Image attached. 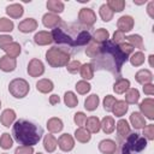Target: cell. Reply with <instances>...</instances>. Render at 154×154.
Wrapping results in <instances>:
<instances>
[{"label": "cell", "instance_id": "484cf974", "mask_svg": "<svg viewBox=\"0 0 154 154\" xmlns=\"http://www.w3.org/2000/svg\"><path fill=\"white\" fill-rule=\"evenodd\" d=\"M100 125H101V129L105 134H112L116 129V122L113 119V117H109V116H106L102 118V120L100 122Z\"/></svg>", "mask_w": 154, "mask_h": 154}, {"label": "cell", "instance_id": "d6a6232c", "mask_svg": "<svg viewBox=\"0 0 154 154\" xmlns=\"http://www.w3.org/2000/svg\"><path fill=\"white\" fill-rule=\"evenodd\" d=\"M99 103H100V99H99V96L96 95V94H91V95H89L85 100H84V108L87 109V111H95L96 108H97V106H99Z\"/></svg>", "mask_w": 154, "mask_h": 154}, {"label": "cell", "instance_id": "cb8c5ba5", "mask_svg": "<svg viewBox=\"0 0 154 154\" xmlns=\"http://www.w3.org/2000/svg\"><path fill=\"white\" fill-rule=\"evenodd\" d=\"M130 123L131 125L136 129V130H140V129H143L147 124H146V118L140 113V112H132L131 116H130Z\"/></svg>", "mask_w": 154, "mask_h": 154}, {"label": "cell", "instance_id": "681fc988", "mask_svg": "<svg viewBox=\"0 0 154 154\" xmlns=\"http://www.w3.org/2000/svg\"><path fill=\"white\" fill-rule=\"evenodd\" d=\"M85 120H87V116H85L83 112H77V113H75V116H73V122H75L76 125L82 126V125H84Z\"/></svg>", "mask_w": 154, "mask_h": 154}, {"label": "cell", "instance_id": "4dcf8cb0", "mask_svg": "<svg viewBox=\"0 0 154 154\" xmlns=\"http://www.w3.org/2000/svg\"><path fill=\"white\" fill-rule=\"evenodd\" d=\"M125 41L128 43H130L134 48H138V49H144V45H143V38L141 35L137 34H132L129 36H125Z\"/></svg>", "mask_w": 154, "mask_h": 154}, {"label": "cell", "instance_id": "30bf717a", "mask_svg": "<svg viewBox=\"0 0 154 154\" xmlns=\"http://www.w3.org/2000/svg\"><path fill=\"white\" fill-rule=\"evenodd\" d=\"M42 23H43V25H45L46 28H48V29H55V28H58V26L63 23V20H61V18H60L58 14L47 12V13H45L43 17H42Z\"/></svg>", "mask_w": 154, "mask_h": 154}, {"label": "cell", "instance_id": "f546056e", "mask_svg": "<svg viewBox=\"0 0 154 154\" xmlns=\"http://www.w3.org/2000/svg\"><path fill=\"white\" fill-rule=\"evenodd\" d=\"M75 138H76L78 142H81V143H87V142L90 141L91 135H90V132H89L85 128L79 126V128H77L76 131H75Z\"/></svg>", "mask_w": 154, "mask_h": 154}, {"label": "cell", "instance_id": "7c38bea8", "mask_svg": "<svg viewBox=\"0 0 154 154\" xmlns=\"http://www.w3.org/2000/svg\"><path fill=\"white\" fill-rule=\"evenodd\" d=\"M134 24H135V20L131 16H122L117 22V28L122 32H128L132 30Z\"/></svg>", "mask_w": 154, "mask_h": 154}, {"label": "cell", "instance_id": "4316f807", "mask_svg": "<svg viewBox=\"0 0 154 154\" xmlns=\"http://www.w3.org/2000/svg\"><path fill=\"white\" fill-rule=\"evenodd\" d=\"M57 147H58V140L52 134L46 135L43 138V148L46 149V152L53 153L57 149Z\"/></svg>", "mask_w": 154, "mask_h": 154}, {"label": "cell", "instance_id": "816d5d0a", "mask_svg": "<svg viewBox=\"0 0 154 154\" xmlns=\"http://www.w3.org/2000/svg\"><path fill=\"white\" fill-rule=\"evenodd\" d=\"M14 154H34V148L29 146H19L16 148Z\"/></svg>", "mask_w": 154, "mask_h": 154}, {"label": "cell", "instance_id": "7402d4cb", "mask_svg": "<svg viewBox=\"0 0 154 154\" xmlns=\"http://www.w3.org/2000/svg\"><path fill=\"white\" fill-rule=\"evenodd\" d=\"M6 13L13 18V19H17V18H20L24 13V8H23V5L20 4H11L6 7Z\"/></svg>", "mask_w": 154, "mask_h": 154}, {"label": "cell", "instance_id": "bcb514c9", "mask_svg": "<svg viewBox=\"0 0 154 154\" xmlns=\"http://www.w3.org/2000/svg\"><path fill=\"white\" fill-rule=\"evenodd\" d=\"M116 97L112 96V95H106L105 99H103V109L106 112H112V107L116 102Z\"/></svg>", "mask_w": 154, "mask_h": 154}, {"label": "cell", "instance_id": "d4e9b609", "mask_svg": "<svg viewBox=\"0 0 154 154\" xmlns=\"http://www.w3.org/2000/svg\"><path fill=\"white\" fill-rule=\"evenodd\" d=\"M54 88V84L51 79L48 78H42V79H38V82L36 83V89L37 91L42 93V94H48L53 90Z\"/></svg>", "mask_w": 154, "mask_h": 154}, {"label": "cell", "instance_id": "db71d44e", "mask_svg": "<svg viewBox=\"0 0 154 154\" xmlns=\"http://www.w3.org/2000/svg\"><path fill=\"white\" fill-rule=\"evenodd\" d=\"M143 93H144L146 95H149V96L154 95V85H153L152 83L144 84V85H143Z\"/></svg>", "mask_w": 154, "mask_h": 154}, {"label": "cell", "instance_id": "e0dca14e", "mask_svg": "<svg viewBox=\"0 0 154 154\" xmlns=\"http://www.w3.org/2000/svg\"><path fill=\"white\" fill-rule=\"evenodd\" d=\"M16 120V112L12 108L4 109L0 116V122L5 128H10Z\"/></svg>", "mask_w": 154, "mask_h": 154}, {"label": "cell", "instance_id": "1f68e13d", "mask_svg": "<svg viewBox=\"0 0 154 154\" xmlns=\"http://www.w3.org/2000/svg\"><path fill=\"white\" fill-rule=\"evenodd\" d=\"M46 6L51 11V13H55V14L61 13L64 11V8H65L64 2L60 1V0H48L47 4H46Z\"/></svg>", "mask_w": 154, "mask_h": 154}, {"label": "cell", "instance_id": "3957f363", "mask_svg": "<svg viewBox=\"0 0 154 154\" xmlns=\"http://www.w3.org/2000/svg\"><path fill=\"white\" fill-rule=\"evenodd\" d=\"M12 134L14 140L22 146L32 147L40 142L43 135V130L40 125L29 122L26 119L16 120L12 126Z\"/></svg>", "mask_w": 154, "mask_h": 154}, {"label": "cell", "instance_id": "603a6c76", "mask_svg": "<svg viewBox=\"0 0 154 154\" xmlns=\"http://www.w3.org/2000/svg\"><path fill=\"white\" fill-rule=\"evenodd\" d=\"M130 88V81L126 78H118L113 84V90L116 94H125Z\"/></svg>", "mask_w": 154, "mask_h": 154}, {"label": "cell", "instance_id": "9c48e42d", "mask_svg": "<svg viewBox=\"0 0 154 154\" xmlns=\"http://www.w3.org/2000/svg\"><path fill=\"white\" fill-rule=\"evenodd\" d=\"M140 113L150 120L154 119V100L152 97H146L140 103Z\"/></svg>", "mask_w": 154, "mask_h": 154}, {"label": "cell", "instance_id": "11a10c76", "mask_svg": "<svg viewBox=\"0 0 154 154\" xmlns=\"http://www.w3.org/2000/svg\"><path fill=\"white\" fill-rule=\"evenodd\" d=\"M147 12L150 18H154V1H149L147 6Z\"/></svg>", "mask_w": 154, "mask_h": 154}, {"label": "cell", "instance_id": "e575fe53", "mask_svg": "<svg viewBox=\"0 0 154 154\" xmlns=\"http://www.w3.org/2000/svg\"><path fill=\"white\" fill-rule=\"evenodd\" d=\"M4 51L6 52V55L16 59L20 54V45L18 42H11L10 45H7L4 48Z\"/></svg>", "mask_w": 154, "mask_h": 154}, {"label": "cell", "instance_id": "6f0895ef", "mask_svg": "<svg viewBox=\"0 0 154 154\" xmlns=\"http://www.w3.org/2000/svg\"><path fill=\"white\" fill-rule=\"evenodd\" d=\"M148 58H149V65H150V66H153V58H154V55H153V54H150Z\"/></svg>", "mask_w": 154, "mask_h": 154}, {"label": "cell", "instance_id": "83f0119b", "mask_svg": "<svg viewBox=\"0 0 154 154\" xmlns=\"http://www.w3.org/2000/svg\"><path fill=\"white\" fill-rule=\"evenodd\" d=\"M128 108L129 106L124 100H117L112 107V112L116 117H123L128 112Z\"/></svg>", "mask_w": 154, "mask_h": 154}, {"label": "cell", "instance_id": "6da1fadb", "mask_svg": "<svg viewBox=\"0 0 154 154\" xmlns=\"http://www.w3.org/2000/svg\"><path fill=\"white\" fill-rule=\"evenodd\" d=\"M51 34L53 42H55L58 47L63 48L66 52L67 49H70L69 53L79 52L81 47L89 45L93 40L89 28L82 25L78 22H63L58 28L53 29Z\"/></svg>", "mask_w": 154, "mask_h": 154}, {"label": "cell", "instance_id": "7a4b0ae2", "mask_svg": "<svg viewBox=\"0 0 154 154\" xmlns=\"http://www.w3.org/2000/svg\"><path fill=\"white\" fill-rule=\"evenodd\" d=\"M128 55H125L113 41L107 40L105 43L100 45L99 52L95 58L91 59V65L94 70H106L111 72L114 77L120 78L122 67L128 61Z\"/></svg>", "mask_w": 154, "mask_h": 154}, {"label": "cell", "instance_id": "4fadbf2b", "mask_svg": "<svg viewBox=\"0 0 154 154\" xmlns=\"http://www.w3.org/2000/svg\"><path fill=\"white\" fill-rule=\"evenodd\" d=\"M38 26V23L36 19L34 18H25L23 19L19 24H18V29L20 32H24V34H29V32H32L34 30H36Z\"/></svg>", "mask_w": 154, "mask_h": 154}, {"label": "cell", "instance_id": "f35d334b", "mask_svg": "<svg viewBox=\"0 0 154 154\" xmlns=\"http://www.w3.org/2000/svg\"><path fill=\"white\" fill-rule=\"evenodd\" d=\"M111 10L112 12H122L125 7V1L124 0H108L107 4H106Z\"/></svg>", "mask_w": 154, "mask_h": 154}, {"label": "cell", "instance_id": "f6af8a7d", "mask_svg": "<svg viewBox=\"0 0 154 154\" xmlns=\"http://www.w3.org/2000/svg\"><path fill=\"white\" fill-rule=\"evenodd\" d=\"M142 136L147 141H153L154 140V124H147L143 128V134Z\"/></svg>", "mask_w": 154, "mask_h": 154}, {"label": "cell", "instance_id": "8992f818", "mask_svg": "<svg viewBox=\"0 0 154 154\" xmlns=\"http://www.w3.org/2000/svg\"><path fill=\"white\" fill-rule=\"evenodd\" d=\"M30 85L24 78H14L8 84L10 94L16 99H23L29 94Z\"/></svg>", "mask_w": 154, "mask_h": 154}, {"label": "cell", "instance_id": "9a60e30c", "mask_svg": "<svg viewBox=\"0 0 154 154\" xmlns=\"http://www.w3.org/2000/svg\"><path fill=\"white\" fill-rule=\"evenodd\" d=\"M99 150L102 154H114L117 152V143L116 141L109 140V138L102 140L99 143Z\"/></svg>", "mask_w": 154, "mask_h": 154}, {"label": "cell", "instance_id": "52a82bcc", "mask_svg": "<svg viewBox=\"0 0 154 154\" xmlns=\"http://www.w3.org/2000/svg\"><path fill=\"white\" fill-rule=\"evenodd\" d=\"M96 22V14L91 8L83 7L78 12V23H81L84 26L91 28Z\"/></svg>", "mask_w": 154, "mask_h": 154}, {"label": "cell", "instance_id": "91938a15", "mask_svg": "<svg viewBox=\"0 0 154 154\" xmlns=\"http://www.w3.org/2000/svg\"><path fill=\"white\" fill-rule=\"evenodd\" d=\"M0 107H1V101H0Z\"/></svg>", "mask_w": 154, "mask_h": 154}, {"label": "cell", "instance_id": "f907efd6", "mask_svg": "<svg viewBox=\"0 0 154 154\" xmlns=\"http://www.w3.org/2000/svg\"><path fill=\"white\" fill-rule=\"evenodd\" d=\"M11 42H13V37L11 35H0V49H4Z\"/></svg>", "mask_w": 154, "mask_h": 154}, {"label": "cell", "instance_id": "f5cc1de1", "mask_svg": "<svg viewBox=\"0 0 154 154\" xmlns=\"http://www.w3.org/2000/svg\"><path fill=\"white\" fill-rule=\"evenodd\" d=\"M116 45H119L120 42H123V41H125V35H124V32H122V31H119V30H116L114 31V34H113V40H112Z\"/></svg>", "mask_w": 154, "mask_h": 154}, {"label": "cell", "instance_id": "c3c4849f", "mask_svg": "<svg viewBox=\"0 0 154 154\" xmlns=\"http://www.w3.org/2000/svg\"><path fill=\"white\" fill-rule=\"evenodd\" d=\"M81 66H82V64H81L79 60H72V61H70V63L66 65V69H67V71H69L70 73H77V72L79 71Z\"/></svg>", "mask_w": 154, "mask_h": 154}, {"label": "cell", "instance_id": "b9f144b4", "mask_svg": "<svg viewBox=\"0 0 154 154\" xmlns=\"http://www.w3.org/2000/svg\"><path fill=\"white\" fill-rule=\"evenodd\" d=\"M75 88H76V90H77L78 94H81V95H85L87 93L90 91L91 85H90L87 81L82 79V81H78V82L76 83V87H75Z\"/></svg>", "mask_w": 154, "mask_h": 154}, {"label": "cell", "instance_id": "5b68a950", "mask_svg": "<svg viewBox=\"0 0 154 154\" xmlns=\"http://www.w3.org/2000/svg\"><path fill=\"white\" fill-rule=\"evenodd\" d=\"M46 60L52 67H63L70 63V53L58 46H53L46 52Z\"/></svg>", "mask_w": 154, "mask_h": 154}, {"label": "cell", "instance_id": "60d3db41", "mask_svg": "<svg viewBox=\"0 0 154 154\" xmlns=\"http://www.w3.org/2000/svg\"><path fill=\"white\" fill-rule=\"evenodd\" d=\"M13 28H14V24L11 19L5 18V17L0 18V31L1 32H11Z\"/></svg>", "mask_w": 154, "mask_h": 154}, {"label": "cell", "instance_id": "ab89813d", "mask_svg": "<svg viewBox=\"0 0 154 154\" xmlns=\"http://www.w3.org/2000/svg\"><path fill=\"white\" fill-rule=\"evenodd\" d=\"M129 60H130V63H131L132 66H141L144 63L146 58H144V54L141 51H138V52L132 53V55L129 58Z\"/></svg>", "mask_w": 154, "mask_h": 154}, {"label": "cell", "instance_id": "9f6ffc18", "mask_svg": "<svg viewBox=\"0 0 154 154\" xmlns=\"http://www.w3.org/2000/svg\"><path fill=\"white\" fill-rule=\"evenodd\" d=\"M59 102H60V97H59L57 94H53V95H51V96H49V103H51L52 106L58 105Z\"/></svg>", "mask_w": 154, "mask_h": 154}, {"label": "cell", "instance_id": "836d02e7", "mask_svg": "<svg viewBox=\"0 0 154 154\" xmlns=\"http://www.w3.org/2000/svg\"><path fill=\"white\" fill-rule=\"evenodd\" d=\"M140 100V91L136 88H129V90L125 93V102L128 105H135Z\"/></svg>", "mask_w": 154, "mask_h": 154}, {"label": "cell", "instance_id": "680465c9", "mask_svg": "<svg viewBox=\"0 0 154 154\" xmlns=\"http://www.w3.org/2000/svg\"><path fill=\"white\" fill-rule=\"evenodd\" d=\"M36 154H42V153H40V152H38V153H36Z\"/></svg>", "mask_w": 154, "mask_h": 154}, {"label": "cell", "instance_id": "94428289", "mask_svg": "<svg viewBox=\"0 0 154 154\" xmlns=\"http://www.w3.org/2000/svg\"><path fill=\"white\" fill-rule=\"evenodd\" d=\"M2 154H6V153H2Z\"/></svg>", "mask_w": 154, "mask_h": 154}, {"label": "cell", "instance_id": "ac0fdd59", "mask_svg": "<svg viewBox=\"0 0 154 154\" xmlns=\"http://www.w3.org/2000/svg\"><path fill=\"white\" fill-rule=\"evenodd\" d=\"M135 79H136L137 83L144 85V84L152 83V81H153V73L149 70H147V69H142V70H140V71L136 72Z\"/></svg>", "mask_w": 154, "mask_h": 154}, {"label": "cell", "instance_id": "d590c367", "mask_svg": "<svg viewBox=\"0 0 154 154\" xmlns=\"http://www.w3.org/2000/svg\"><path fill=\"white\" fill-rule=\"evenodd\" d=\"M79 73H81V77L84 79V81H88V79H91L94 77V67L90 63H87V64H83L79 69Z\"/></svg>", "mask_w": 154, "mask_h": 154}, {"label": "cell", "instance_id": "ba28073f", "mask_svg": "<svg viewBox=\"0 0 154 154\" xmlns=\"http://www.w3.org/2000/svg\"><path fill=\"white\" fill-rule=\"evenodd\" d=\"M26 71H28V73H29L30 77L36 78V77H40V76L43 75V72H45V65H43V63L40 59L32 58L29 61V64H28Z\"/></svg>", "mask_w": 154, "mask_h": 154}, {"label": "cell", "instance_id": "f1b7e54d", "mask_svg": "<svg viewBox=\"0 0 154 154\" xmlns=\"http://www.w3.org/2000/svg\"><path fill=\"white\" fill-rule=\"evenodd\" d=\"M108 38H109V32H108V30H106L105 28L97 29V30L94 32V36H93V41H94L95 43H97V45L105 43Z\"/></svg>", "mask_w": 154, "mask_h": 154}, {"label": "cell", "instance_id": "74e56055", "mask_svg": "<svg viewBox=\"0 0 154 154\" xmlns=\"http://www.w3.org/2000/svg\"><path fill=\"white\" fill-rule=\"evenodd\" d=\"M99 14L101 17V19L103 22H109L112 18H113V12L112 10L106 5V4H102L99 8Z\"/></svg>", "mask_w": 154, "mask_h": 154}, {"label": "cell", "instance_id": "ffe728a7", "mask_svg": "<svg viewBox=\"0 0 154 154\" xmlns=\"http://www.w3.org/2000/svg\"><path fill=\"white\" fill-rule=\"evenodd\" d=\"M116 128H117V134H118V138L119 140L125 138L131 132L130 125L125 119H119L118 123L116 124Z\"/></svg>", "mask_w": 154, "mask_h": 154}, {"label": "cell", "instance_id": "7dc6e473", "mask_svg": "<svg viewBox=\"0 0 154 154\" xmlns=\"http://www.w3.org/2000/svg\"><path fill=\"white\" fill-rule=\"evenodd\" d=\"M118 47H119V49L125 54V55H130V54H132L134 53V47L130 45V43H128L126 41H123V42H120L119 45H118Z\"/></svg>", "mask_w": 154, "mask_h": 154}, {"label": "cell", "instance_id": "7bdbcfd3", "mask_svg": "<svg viewBox=\"0 0 154 154\" xmlns=\"http://www.w3.org/2000/svg\"><path fill=\"white\" fill-rule=\"evenodd\" d=\"M13 144V140L8 132H4L0 137V147L2 149H10Z\"/></svg>", "mask_w": 154, "mask_h": 154}, {"label": "cell", "instance_id": "44dd1931", "mask_svg": "<svg viewBox=\"0 0 154 154\" xmlns=\"http://www.w3.org/2000/svg\"><path fill=\"white\" fill-rule=\"evenodd\" d=\"M85 129L90 132V134H97L101 129V125H100V119L95 116H91V117H88L87 120H85Z\"/></svg>", "mask_w": 154, "mask_h": 154}, {"label": "cell", "instance_id": "5bb4252c", "mask_svg": "<svg viewBox=\"0 0 154 154\" xmlns=\"http://www.w3.org/2000/svg\"><path fill=\"white\" fill-rule=\"evenodd\" d=\"M17 67V60L8 55H2L0 58V70L4 72H12Z\"/></svg>", "mask_w": 154, "mask_h": 154}, {"label": "cell", "instance_id": "d6986e66", "mask_svg": "<svg viewBox=\"0 0 154 154\" xmlns=\"http://www.w3.org/2000/svg\"><path fill=\"white\" fill-rule=\"evenodd\" d=\"M63 128H64L63 120L58 117H52L47 120V129L51 134H58L63 130Z\"/></svg>", "mask_w": 154, "mask_h": 154}, {"label": "cell", "instance_id": "8d00e7d4", "mask_svg": "<svg viewBox=\"0 0 154 154\" xmlns=\"http://www.w3.org/2000/svg\"><path fill=\"white\" fill-rule=\"evenodd\" d=\"M64 102L67 107L73 108L78 105V97L73 91H66L64 94Z\"/></svg>", "mask_w": 154, "mask_h": 154}, {"label": "cell", "instance_id": "ee69618b", "mask_svg": "<svg viewBox=\"0 0 154 154\" xmlns=\"http://www.w3.org/2000/svg\"><path fill=\"white\" fill-rule=\"evenodd\" d=\"M99 48H100V45H97V43H95L93 40H91V42L88 45V47L85 48V54L89 57V58H95L96 57V54H97V52H99Z\"/></svg>", "mask_w": 154, "mask_h": 154}, {"label": "cell", "instance_id": "277c9868", "mask_svg": "<svg viewBox=\"0 0 154 154\" xmlns=\"http://www.w3.org/2000/svg\"><path fill=\"white\" fill-rule=\"evenodd\" d=\"M146 148L147 140L137 132H130L125 138L120 140L118 154H141Z\"/></svg>", "mask_w": 154, "mask_h": 154}, {"label": "cell", "instance_id": "8fae6325", "mask_svg": "<svg viewBox=\"0 0 154 154\" xmlns=\"http://www.w3.org/2000/svg\"><path fill=\"white\" fill-rule=\"evenodd\" d=\"M58 146L63 152H70L75 148V140L70 134H63L58 138Z\"/></svg>", "mask_w": 154, "mask_h": 154}, {"label": "cell", "instance_id": "2e32d148", "mask_svg": "<svg viewBox=\"0 0 154 154\" xmlns=\"http://www.w3.org/2000/svg\"><path fill=\"white\" fill-rule=\"evenodd\" d=\"M34 42L38 46H47V45H51L53 42V38H52V34L49 31H38L35 34L34 36Z\"/></svg>", "mask_w": 154, "mask_h": 154}]
</instances>
